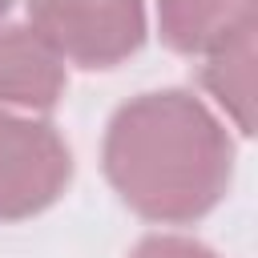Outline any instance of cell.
Segmentation results:
<instances>
[{"instance_id":"obj_6","label":"cell","mask_w":258,"mask_h":258,"mask_svg":"<svg viewBox=\"0 0 258 258\" xmlns=\"http://www.w3.org/2000/svg\"><path fill=\"white\" fill-rule=\"evenodd\" d=\"M202 56H206L202 64L206 93L238 125V133H254V28Z\"/></svg>"},{"instance_id":"obj_1","label":"cell","mask_w":258,"mask_h":258,"mask_svg":"<svg viewBox=\"0 0 258 258\" xmlns=\"http://www.w3.org/2000/svg\"><path fill=\"white\" fill-rule=\"evenodd\" d=\"M101 161L121 202L161 226L206 218L234 181L226 125L185 89H153L125 101L105 129Z\"/></svg>"},{"instance_id":"obj_5","label":"cell","mask_w":258,"mask_h":258,"mask_svg":"<svg viewBox=\"0 0 258 258\" xmlns=\"http://www.w3.org/2000/svg\"><path fill=\"white\" fill-rule=\"evenodd\" d=\"M157 28L173 52L202 56L258 28V0H157Z\"/></svg>"},{"instance_id":"obj_7","label":"cell","mask_w":258,"mask_h":258,"mask_svg":"<svg viewBox=\"0 0 258 258\" xmlns=\"http://www.w3.org/2000/svg\"><path fill=\"white\" fill-rule=\"evenodd\" d=\"M129 258H218L210 246L194 242V238H177V234H149L133 246Z\"/></svg>"},{"instance_id":"obj_2","label":"cell","mask_w":258,"mask_h":258,"mask_svg":"<svg viewBox=\"0 0 258 258\" xmlns=\"http://www.w3.org/2000/svg\"><path fill=\"white\" fill-rule=\"evenodd\" d=\"M64 64L113 69L145 44V0H24Z\"/></svg>"},{"instance_id":"obj_3","label":"cell","mask_w":258,"mask_h":258,"mask_svg":"<svg viewBox=\"0 0 258 258\" xmlns=\"http://www.w3.org/2000/svg\"><path fill=\"white\" fill-rule=\"evenodd\" d=\"M73 177L69 141L40 117L0 105V222L48 210Z\"/></svg>"},{"instance_id":"obj_4","label":"cell","mask_w":258,"mask_h":258,"mask_svg":"<svg viewBox=\"0 0 258 258\" xmlns=\"http://www.w3.org/2000/svg\"><path fill=\"white\" fill-rule=\"evenodd\" d=\"M69 64L32 24L24 0H0V105L52 109L69 85Z\"/></svg>"}]
</instances>
